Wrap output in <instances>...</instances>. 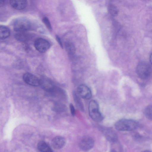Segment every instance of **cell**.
Listing matches in <instances>:
<instances>
[{"label":"cell","mask_w":152,"mask_h":152,"mask_svg":"<svg viewBox=\"0 0 152 152\" xmlns=\"http://www.w3.org/2000/svg\"><path fill=\"white\" fill-rule=\"evenodd\" d=\"M115 126L116 129L120 131H131L137 129L139 124L135 120L124 119L117 121Z\"/></svg>","instance_id":"obj_1"},{"label":"cell","mask_w":152,"mask_h":152,"mask_svg":"<svg viewBox=\"0 0 152 152\" xmlns=\"http://www.w3.org/2000/svg\"><path fill=\"white\" fill-rule=\"evenodd\" d=\"M89 115L91 118L96 122H100L103 119V117L99 110L97 102L91 100L89 103L88 107Z\"/></svg>","instance_id":"obj_2"},{"label":"cell","mask_w":152,"mask_h":152,"mask_svg":"<svg viewBox=\"0 0 152 152\" xmlns=\"http://www.w3.org/2000/svg\"><path fill=\"white\" fill-rule=\"evenodd\" d=\"M136 71L137 75L140 78L145 79L148 78L150 75L151 68L148 63L142 61L137 65Z\"/></svg>","instance_id":"obj_3"},{"label":"cell","mask_w":152,"mask_h":152,"mask_svg":"<svg viewBox=\"0 0 152 152\" xmlns=\"http://www.w3.org/2000/svg\"><path fill=\"white\" fill-rule=\"evenodd\" d=\"M31 26V23L28 20L25 18H20L15 22L13 28L16 32L22 33L29 30Z\"/></svg>","instance_id":"obj_4"},{"label":"cell","mask_w":152,"mask_h":152,"mask_svg":"<svg viewBox=\"0 0 152 152\" xmlns=\"http://www.w3.org/2000/svg\"><path fill=\"white\" fill-rule=\"evenodd\" d=\"M34 46L37 51L40 53H44L49 48L50 45L47 40L40 38L38 39L35 41Z\"/></svg>","instance_id":"obj_5"},{"label":"cell","mask_w":152,"mask_h":152,"mask_svg":"<svg viewBox=\"0 0 152 152\" xmlns=\"http://www.w3.org/2000/svg\"><path fill=\"white\" fill-rule=\"evenodd\" d=\"M94 144V141L91 137L86 136L84 137L81 140L79 145L82 150L88 151L93 148Z\"/></svg>","instance_id":"obj_6"},{"label":"cell","mask_w":152,"mask_h":152,"mask_svg":"<svg viewBox=\"0 0 152 152\" xmlns=\"http://www.w3.org/2000/svg\"><path fill=\"white\" fill-rule=\"evenodd\" d=\"M77 93L80 97L85 99H89L92 96L91 90L87 86L84 84H81L78 87Z\"/></svg>","instance_id":"obj_7"},{"label":"cell","mask_w":152,"mask_h":152,"mask_svg":"<svg viewBox=\"0 0 152 152\" xmlns=\"http://www.w3.org/2000/svg\"><path fill=\"white\" fill-rule=\"evenodd\" d=\"M39 85L45 90L53 93L57 88L51 80L45 77L40 80Z\"/></svg>","instance_id":"obj_8"},{"label":"cell","mask_w":152,"mask_h":152,"mask_svg":"<svg viewBox=\"0 0 152 152\" xmlns=\"http://www.w3.org/2000/svg\"><path fill=\"white\" fill-rule=\"evenodd\" d=\"M23 78L26 83L31 86H37L39 85L40 80L31 73H26L23 75Z\"/></svg>","instance_id":"obj_9"},{"label":"cell","mask_w":152,"mask_h":152,"mask_svg":"<svg viewBox=\"0 0 152 152\" xmlns=\"http://www.w3.org/2000/svg\"><path fill=\"white\" fill-rule=\"evenodd\" d=\"M52 147L55 149H59L63 147L66 143L65 139L60 136L54 137L51 141Z\"/></svg>","instance_id":"obj_10"},{"label":"cell","mask_w":152,"mask_h":152,"mask_svg":"<svg viewBox=\"0 0 152 152\" xmlns=\"http://www.w3.org/2000/svg\"><path fill=\"white\" fill-rule=\"evenodd\" d=\"M102 131L105 137L108 141L114 142L117 140V135L113 130L108 129H104Z\"/></svg>","instance_id":"obj_11"},{"label":"cell","mask_w":152,"mask_h":152,"mask_svg":"<svg viewBox=\"0 0 152 152\" xmlns=\"http://www.w3.org/2000/svg\"><path fill=\"white\" fill-rule=\"evenodd\" d=\"M11 6L14 9L21 10L25 8L27 5V1L25 0H12L10 1Z\"/></svg>","instance_id":"obj_12"},{"label":"cell","mask_w":152,"mask_h":152,"mask_svg":"<svg viewBox=\"0 0 152 152\" xmlns=\"http://www.w3.org/2000/svg\"><path fill=\"white\" fill-rule=\"evenodd\" d=\"M37 148L41 152H53L50 147L44 141L39 142L37 145Z\"/></svg>","instance_id":"obj_13"},{"label":"cell","mask_w":152,"mask_h":152,"mask_svg":"<svg viewBox=\"0 0 152 152\" xmlns=\"http://www.w3.org/2000/svg\"><path fill=\"white\" fill-rule=\"evenodd\" d=\"M10 34L9 28L4 26H0V40L7 38L9 37Z\"/></svg>","instance_id":"obj_14"},{"label":"cell","mask_w":152,"mask_h":152,"mask_svg":"<svg viewBox=\"0 0 152 152\" xmlns=\"http://www.w3.org/2000/svg\"><path fill=\"white\" fill-rule=\"evenodd\" d=\"M73 96L75 102L77 107L80 110L83 111L84 110V107L79 96L77 93L74 91L73 93Z\"/></svg>","instance_id":"obj_15"},{"label":"cell","mask_w":152,"mask_h":152,"mask_svg":"<svg viewBox=\"0 0 152 152\" xmlns=\"http://www.w3.org/2000/svg\"><path fill=\"white\" fill-rule=\"evenodd\" d=\"M65 48L67 53L70 55H72L75 52L76 48L74 44L69 42H66L65 44Z\"/></svg>","instance_id":"obj_16"},{"label":"cell","mask_w":152,"mask_h":152,"mask_svg":"<svg viewBox=\"0 0 152 152\" xmlns=\"http://www.w3.org/2000/svg\"><path fill=\"white\" fill-rule=\"evenodd\" d=\"M108 10L110 14L113 16H116L118 14L117 8L114 4H110L108 6Z\"/></svg>","instance_id":"obj_17"},{"label":"cell","mask_w":152,"mask_h":152,"mask_svg":"<svg viewBox=\"0 0 152 152\" xmlns=\"http://www.w3.org/2000/svg\"><path fill=\"white\" fill-rule=\"evenodd\" d=\"M152 107L151 105L148 106L144 111L145 115L146 118L149 120L152 119Z\"/></svg>","instance_id":"obj_18"},{"label":"cell","mask_w":152,"mask_h":152,"mask_svg":"<svg viewBox=\"0 0 152 152\" xmlns=\"http://www.w3.org/2000/svg\"><path fill=\"white\" fill-rule=\"evenodd\" d=\"M54 110L57 112H63L66 110V107L64 104L59 103H56L54 106Z\"/></svg>","instance_id":"obj_19"},{"label":"cell","mask_w":152,"mask_h":152,"mask_svg":"<svg viewBox=\"0 0 152 152\" xmlns=\"http://www.w3.org/2000/svg\"><path fill=\"white\" fill-rule=\"evenodd\" d=\"M42 20L47 27L49 30H51L52 29V27L47 17H45L42 19Z\"/></svg>","instance_id":"obj_20"},{"label":"cell","mask_w":152,"mask_h":152,"mask_svg":"<svg viewBox=\"0 0 152 152\" xmlns=\"http://www.w3.org/2000/svg\"><path fill=\"white\" fill-rule=\"evenodd\" d=\"M70 110L72 116H74L76 114V111L75 109L73 104L71 103L69 105Z\"/></svg>","instance_id":"obj_21"},{"label":"cell","mask_w":152,"mask_h":152,"mask_svg":"<svg viewBox=\"0 0 152 152\" xmlns=\"http://www.w3.org/2000/svg\"><path fill=\"white\" fill-rule=\"evenodd\" d=\"M56 37L57 41L58 43L61 47L62 48H63V45L60 38L57 35H56Z\"/></svg>","instance_id":"obj_22"},{"label":"cell","mask_w":152,"mask_h":152,"mask_svg":"<svg viewBox=\"0 0 152 152\" xmlns=\"http://www.w3.org/2000/svg\"><path fill=\"white\" fill-rule=\"evenodd\" d=\"M151 58H152V54L151 53L150 56V58H149L150 62L151 64V59H152Z\"/></svg>","instance_id":"obj_23"},{"label":"cell","mask_w":152,"mask_h":152,"mask_svg":"<svg viewBox=\"0 0 152 152\" xmlns=\"http://www.w3.org/2000/svg\"><path fill=\"white\" fill-rule=\"evenodd\" d=\"M141 152H151L150 151L148 150H144Z\"/></svg>","instance_id":"obj_24"}]
</instances>
